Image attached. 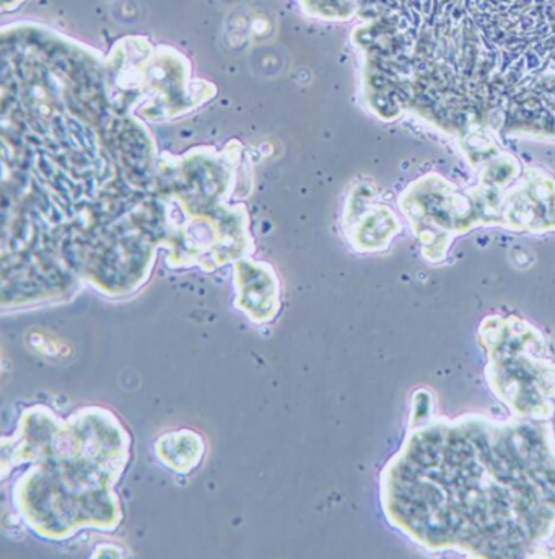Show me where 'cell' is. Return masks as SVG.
<instances>
[{
  "label": "cell",
  "instance_id": "obj_8",
  "mask_svg": "<svg viewBox=\"0 0 555 559\" xmlns=\"http://www.w3.org/2000/svg\"><path fill=\"white\" fill-rule=\"evenodd\" d=\"M2 2V12H13V10L22 7L26 0H0Z\"/></svg>",
  "mask_w": 555,
  "mask_h": 559
},
{
  "label": "cell",
  "instance_id": "obj_1",
  "mask_svg": "<svg viewBox=\"0 0 555 559\" xmlns=\"http://www.w3.org/2000/svg\"><path fill=\"white\" fill-rule=\"evenodd\" d=\"M3 243L77 273L155 197L157 142L112 104L105 56L36 22L0 32Z\"/></svg>",
  "mask_w": 555,
  "mask_h": 559
},
{
  "label": "cell",
  "instance_id": "obj_4",
  "mask_svg": "<svg viewBox=\"0 0 555 559\" xmlns=\"http://www.w3.org/2000/svg\"><path fill=\"white\" fill-rule=\"evenodd\" d=\"M492 393L518 419L550 421L555 415V362L546 337L518 317L492 316L479 326Z\"/></svg>",
  "mask_w": 555,
  "mask_h": 559
},
{
  "label": "cell",
  "instance_id": "obj_2",
  "mask_svg": "<svg viewBox=\"0 0 555 559\" xmlns=\"http://www.w3.org/2000/svg\"><path fill=\"white\" fill-rule=\"evenodd\" d=\"M379 504L388 524L424 550L534 557L555 535L553 426L425 419L383 468Z\"/></svg>",
  "mask_w": 555,
  "mask_h": 559
},
{
  "label": "cell",
  "instance_id": "obj_5",
  "mask_svg": "<svg viewBox=\"0 0 555 559\" xmlns=\"http://www.w3.org/2000/svg\"><path fill=\"white\" fill-rule=\"evenodd\" d=\"M234 307L254 325L273 322L280 312V283L269 263L241 258L233 263Z\"/></svg>",
  "mask_w": 555,
  "mask_h": 559
},
{
  "label": "cell",
  "instance_id": "obj_6",
  "mask_svg": "<svg viewBox=\"0 0 555 559\" xmlns=\"http://www.w3.org/2000/svg\"><path fill=\"white\" fill-rule=\"evenodd\" d=\"M343 228L357 251L370 253L386 248L396 231H399V224L388 207L378 206L369 207L365 213H346Z\"/></svg>",
  "mask_w": 555,
  "mask_h": 559
},
{
  "label": "cell",
  "instance_id": "obj_7",
  "mask_svg": "<svg viewBox=\"0 0 555 559\" xmlns=\"http://www.w3.org/2000/svg\"><path fill=\"white\" fill-rule=\"evenodd\" d=\"M204 452H206L204 439L191 429L161 436L155 444L158 460L168 468L183 475L193 472L200 465Z\"/></svg>",
  "mask_w": 555,
  "mask_h": 559
},
{
  "label": "cell",
  "instance_id": "obj_3",
  "mask_svg": "<svg viewBox=\"0 0 555 559\" xmlns=\"http://www.w3.org/2000/svg\"><path fill=\"white\" fill-rule=\"evenodd\" d=\"M107 88L112 104L144 121H174L214 100L213 82L193 81L190 59L147 36L118 39L105 56Z\"/></svg>",
  "mask_w": 555,
  "mask_h": 559
}]
</instances>
